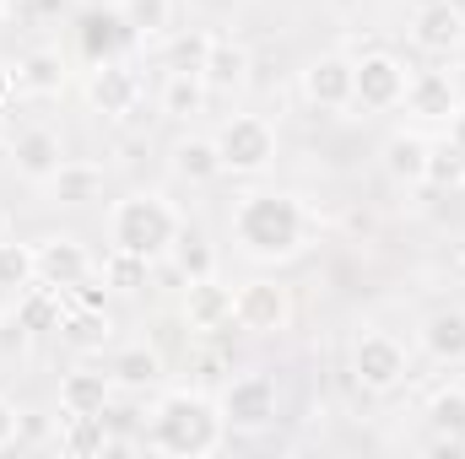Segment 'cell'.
Masks as SVG:
<instances>
[{"mask_svg":"<svg viewBox=\"0 0 465 459\" xmlns=\"http://www.w3.org/2000/svg\"><path fill=\"white\" fill-rule=\"evenodd\" d=\"M232 243H238V254H249L260 265L292 259L309 243V211H303V200L287 195V190H249L232 206Z\"/></svg>","mask_w":465,"mask_h":459,"instance_id":"6da1fadb","label":"cell"},{"mask_svg":"<svg viewBox=\"0 0 465 459\" xmlns=\"http://www.w3.org/2000/svg\"><path fill=\"white\" fill-rule=\"evenodd\" d=\"M223 433H228L223 405H212V400L195 395V389H168V395L152 405V416H146V444L168 459L217 454V449H223Z\"/></svg>","mask_w":465,"mask_h":459,"instance_id":"7a4b0ae2","label":"cell"},{"mask_svg":"<svg viewBox=\"0 0 465 459\" xmlns=\"http://www.w3.org/2000/svg\"><path fill=\"white\" fill-rule=\"evenodd\" d=\"M179 232H184V217L173 211V200L163 190H135V195L114 200V211H109V243L119 254L163 259V254H173Z\"/></svg>","mask_w":465,"mask_h":459,"instance_id":"3957f363","label":"cell"},{"mask_svg":"<svg viewBox=\"0 0 465 459\" xmlns=\"http://www.w3.org/2000/svg\"><path fill=\"white\" fill-rule=\"evenodd\" d=\"M406 373H411V356H406V346L395 341L390 330H362L351 341V378H357V389L390 395V389L406 384Z\"/></svg>","mask_w":465,"mask_h":459,"instance_id":"277c9868","label":"cell"},{"mask_svg":"<svg viewBox=\"0 0 465 459\" xmlns=\"http://www.w3.org/2000/svg\"><path fill=\"white\" fill-rule=\"evenodd\" d=\"M212 141L223 151V173H238V179H254L276 162V130L260 114H232Z\"/></svg>","mask_w":465,"mask_h":459,"instance_id":"5b68a950","label":"cell"},{"mask_svg":"<svg viewBox=\"0 0 465 459\" xmlns=\"http://www.w3.org/2000/svg\"><path fill=\"white\" fill-rule=\"evenodd\" d=\"M217 405H223V422H228L232 433H265L276 422L282 395H276V378L271 373H238L228 389H223Z\"/></svg>","mask_w":465,"mask_h":459,"instance_id":"8992f818","label":"cell"},{"mask_svg":"<svg viewBox=\"0 0 465 459\" xmlns=\"http://www.w3.org/2000/svg\"><path fill=\"white\" fill-rule=\"evenodd\" d=\"M232 325L249 336H276L292 325V292L282 281H243L232 292Z\"/></svg>","mask_w":465,"mask_h":459,"instance_id":"52a82bcc","label":"cell"},{"mask_svg":"<svg viewBox=\"0 0 465 459\" xmlns=\"http://www.w3.org/2000/svg\"><path fill=\"white\" fill-rule=\"evenodd\" d=\"M351 71H357V103L362 109H373V114H384V109H401L406 103V60L401 54H390V49H373V54H362V60H351Z\"/></svg>","mask_w":465,"mask_h":459,"instance_id":"ba28073f","label":"cell"},{"mask_svg":"<svg viewBox=\"0 0 465 459\" xmlns=\"http://www.w3.org/2000/svg\"><path fill=\"white\" fill-rule=\"evenodd\" d=\"M87 103L104 119H130L141 109V76L119 60H98L93 76H87Z\"/></svg>","mask_w":465,"mask_h":459,"instance_id":"9c48e42d","label":"cell"},{"mask_svg":"<svg viewBox=\"0 0 465 459\" xmlns=\"http://www.w3.org/2000/svg\"><path fill=\"white\" fill-rule=\"evenodd\" d=\"M303 98L314 109H351L357 103V71L347 54H320L303 71Z\"/></svg>","mask_w":465,"mask_h":459,"instance_id":"30bf717a","label":"cell"},{"mask_svg":"<svg viewBox=\"0 0 465 459\" xmlns=\"http://www.w3.org/2000/svg\"><path fill=\"white\" fill-rule=\"evenodd\" d=\"M411 44L422 54H455L465 44V11L455 0H428L411 16Z\"/></svg>","mask_w":465,"mask_h":459,"instance_id":"8fae6325","label":"cell"},{"mask_svg":"<svg viewBox=\"0 0 465 459\" xmlns=\"http://www.w3.org/2000/svg\"><path fill=\"white\" fill-rule=\"evenodd\" d=\"M11 162H16V173H22L27 184H49V179L60 173V162H65V146H60L54 130L33 124V130H16V135H11Z\"/></svg>","mask_w":465,"mask_h":459,"instance_id":"7c38bea8","label":"cell"},{"mask_svg":"<svg viewBox=\"0 0 465 459\" xmlns=\"http://www.w3.org/2000/svg\"><path fill=\"white\" fill-rule=\"evenodd\" d=\"M33 249H38V281H44V287L76 292V287L93 276V254H87L76 238H44V243H33Z\"/></svg>","mask_w":465,"mask_h":459,"instance_id":"4fadbf2b","label":"cell"},{"mask_svg":"<svg viewBox=\"0 0 465 459\" xmlns=\"http://www.w3.org/2000/svg\"><path fill=\"white\" fill-rule=\"evenodd\" d=\"M114 373H98V367H76L60 378V411L65 416H104L109 400H114Z\"/></svg>","mask_w":465,"mask_h":459,"instance_id":"5bb4252c","label":"cell"},{"mask_svg":"<svg viewBox=\"0 0 465 459\" xmlns=\"http://www.w3.org/2000/svg\"><path fill=\"white\" fill-rule=\"evenodd\" d=\"M201 82H206V93H217V98L238 93V87L249 82V49L232 44V38H212V44H206V60H201Z\"/></svg>","mask_w":465,"mask_h":459,"instance_id":"9a60e30c","label":"cell"},{"mask_svg":"<svg viewBox=\"0 0 465 459\" xmlns=\"http://www.w3.org/2000/svg\"><path fill=\"white\" fill-rule=\"evenodd\" d=\"M428 151H433V141L422 130H395L379 157H384V173L395 184H428Z\"/></svg>","mask_w":465,"mask_h":459,"instance_id":"2e32d148","label":"cell"},{"mask_svg":"<svg viewBox=\"0 0 465 459\" xmlns=\"http://www.w3.org/2000/svg\"><path fill=\"white\" fill-rule=\"evenodd\" d=\"M184 325L190 330H223V325H232V292L217 276L190 281V292H184Z\"/></svg>","mask_w":465,"mask_h":459,"instance_id":"e0dca14e","label":"cell"},{"mask_svg":"<svg viewBox=\"0 0 465 459\" xmlns=\"http://www.w3.org/2000/svg\"><path fill=\"white\" fill-rule=\"evenodd\" d=\"M11 87L27 93V98H54V93L65 87V60H60V49H27V54L16 60Z\"/></svg>","mask_w":465,"mask_h":459,"instance_id":"ac0fdd59","label":"cell"},{"mask_svg":"<svg viewBox=\"0 0 465 459\" xmlns=\"http://www.w3.org/2000/svg\"><path fill=\"white\" fill-rule=\"evenodd\" d=\"M455 87H450V76L444 71H417L411 82H406V114H417V119H444L450 124V114H455Z\"/></svg>","mask_w":465,"mask_h":459,"instance_id":"d6986e66","label":"cell"},{"mask_svg":"<svg viewBox=\"0 0 465 459\" xmlns=\"http://www.w3.org/2000/svg\"><path fill=\"white\" fill-rule=\"evenodd\" d=\"M422 351L433 362H465V308H433L422 319Z\"/></svg>","mask_w":465,"mask_h":459,"instance_id":"ffe728a7","label":"cell"},{"mask_svg":"<svg viewBox=\"0 0 465 459\" xmlns=\"http://www.w3.org/2000/svg\"><path fill=\"white\" fill-rule=\"evenodd\" d=\"M173 173H179L184 184H212V179H223V151H217V141H212V135H184V141L173 146Z\"/></svg>","mask_w":465,"mask_h":459,"instance_id":"44dd1931","label":"cell"},{"mask_svg":"<svg viewBox=\"0 0 465 459\" xmlns=\"http://www.w3.org/2000/svg\"><path fill=\"white\" fill-rule=\"evenodd\" d=\"M119 22L135 44H157L173 27V0H119Z\"/></svg>","mask_w":465,"mask_h":459,"instance_id":"7402d4cb","label":"cell"},{"mask_svg":"<svg viewBox=\"0 0 465 459\" xmlns=\"http://www.w3.org/2000/svg\"><path fill=\"white\" fill-rule=\"evenodd\" d=\"M60 341L71 346V351H104V346L114 341V319L104 314V308H71L65 319H60Z\"/></svg>","mask_w":465,"mask_h":459,"instance_id":"603a6c76","label":"cell"},{"mask_svg":"<svg viewBox=\"0 0 465 459\" xmlns=\"http://www.w3.org/2000/svg\"><path fill=\"white\" fill-rule=\"evenodd\" d=\"M206 82H201V71H168V82H163V114L168 119H195L206 109Z\"/></svg>","mask_w":465,"mask_h":459,"instance_id":"cb8c5ba5","label":"cell"},{"mask_svg":"<svg viewBox=\"0 0 465 459\" xmlns=\"http://www.w3.org/2000/svg\"><path fill=\"white\" fill-rule=\"evenodd\" d=\"M49 190H54V200H65V206H87V200H98V190H104V168L98 162H60V173L49 179Z\"/></svg>","mask_w":465,"mask_h":459,"instance_id":"d4e9b609","label":"cell"},{"mask_svg":"<svg viewBox=\"0 0 465 459\" xmlns=\"http://www.w3.org/2000/svg\"><path fill=\"white\" fill-rule=\"evenodd\" d=\"M109 373H114L119 389H152L163 378V356L152 346H124L114 362H109Z\"/></svg>","mask_w":465,"mask_h":459,"instance_id":"484cf974","label":"cell"},{"mask_svg":"<svg viewBox=\"0 0 465 459\" xmlns=\"http://www.w3.org/2000/svg\"><path fill=\"white\" fill-rule=\"evenodd\" d=\"M60 298H65V292H60V287H44V281L27 287V292H16V319L27 325V336H33V330H60V319H65V314H60Z\"/></svg>","mask_w":465,"mask_h":459,"instance_id":"4316f807","label":"cell"},{"mask_svg":"<svg viewBox=\"0 0 465 459\" xmlns=\"http://www.w3.org/2000/svg\"><path fill=\"white\" fill-rule=\"evenodd\" d=\"M60 449L71 459H93V454H109V422L104 416H65V433H60Z\"/></svg>","mask_w":465,"mask_h":459,"instance_id":"83f0119b","label":"cell"},{"mask_svg":"<svg viewBox=\"0 0 465 459\" xmlns=\"http://www.w3.org/2000/svg\"><path fill=\"white\" fill-rule=\"evenodd\" d=\"M428 427H433L439 438L460 444L465 438V384H450V389H439V395L428 400Z\"/></svg>","mask_w":465,"mask_h":459,"instance_id":"f1b7e54d","label":"cell"},{"mask_svg":"<svg viewBox=\"0 0 465 459\" xmlns=\"http://www.w3.org/2000/svg\"><path fill=\"white\" fill-rule=\"evenodd\" d=\"M38 281V249L33 243H0V292H27Z\"/></svg>","mask_w":465,"mask_h":459,"instance_id":"f546056e","label":"cell"},{"mask_svg":"<svg viewBox=\"0 0 465 459\" xmlns=\"http://www.w3.org/2000/svg\"><path fill=\"white\" fill-rule=\"evenodd\" d=\"M173 265H179L184 281H206V276H217V254H212V243H206L201 232H179V238H173Z\"/></svg>","mask_w":465,"mask_h":459,"instance_id":"4dcf8cb0","label":"cell"},{"mask_svg":"<svg viewBox=\"0 0 465 459\" xmlns=\"http://www.w3.org/2000/svg\"><path fill=\"white\" fill-rule=\"evenodd\" d=\"M146 265L152 259H141V254H109V265H104V281L114 287V292H135V287H146Z\"/></svg>","mask_w":465,"mask_h":459,"instance_id":"1f68e13d","label":"cell"},{"mask_svg":"<svg viewBox=\"0 0 465 459\" xmlns=\"http://www.w3.org/2000/svg\"><path fill=\"white\" fill-rule=\"evenodd\" d=\"M428 184H439V190L465 184V162H460V151H455L450 141H439V146L428 151Z\"/></svg>","mask_w":465,"mask_h":459,"instance_id":"d6a6232c","label":"cell"},{"mask_svg":"<svg viewBox=\"0 0 465 459\" xmlns=\"http://www.w3.org/2000/svg\"><path fill=\"white\" fill-rule=\"evenodd\" d=\"M16 433H22V411H16V400H5V395H0V449H11V444H16Z\"/></svg>","mask_w":465,"mask_h":459,"instance_id":"836d02e7","label":"cell"},{"mask_svg":"<svg viewBox=\"0 0 465 459\" xmlns=\"http://www.w3.org/2000/svg\"><path fill=\"white\" fill-rule=\"evenodd\" d=\"M450 146L460 151V162H465V103H455V114H450Z\"/></svg>","mask_w":465,"mask_h":459,"instance_id":"e575fe53","label":"cell"},{"mask_svg":"<svg viewBox=\"0 0 465 459\" xmlns=\"http://www.w3.org/2000/svg\"><path fill=\"white\" fill-rule=\"evenodd\" d=\"M93 11H119V0H87Z\"/></svg>","mask_w":465,"mask_h":459,"instance_id":"d590c367","label":"cell"},{"mask_svg":"<svg viewBox=\"0 0 465 459\" xmlns=\"http://www.w3.org/2000/svg\"><path fill=\"white\" fill-rule=\"evenodd\" d=\"M5 93H11V76H5V71H0V103H5Z\"/></svg>","mask_w":465,"mask_h":459,"instance_id":"8d00e7d4","label":"cell"},{"mask_svg":"<svg viewBox=\"0 0 465 459\" xmlns=\"http://www.w3.org/2000/svg\"><path fill=\"white\" fill-rule=\"evenodd\" d=\"M0 146H11V130H5V114H0Z\"/></svg>","mask_w":465,"mask_h":459,"instance_id":"74e56055","label":"cell"},{"mask_svg":"<svg viewBox=\"0 0 465 459\" xmlns=\"http://www.w3.org/2000/svg\"><path fill=\"white\" fill-rule=\"evenodd\" d=\"M5 11H11V0H0V16H5Z\"/></svg>","mask_w":465,"mask_h":459,"instance_id":"f35d334b","label":"cell"},{"mask_svg":"<svg viewBox=\"0 0 465 459\" xmlns=\"http://www.w3.org/2000/svg\"><path fill=\"white\" fill-rule=\"evenodd\" d=\"M460 454H465V438H460Z\"/></svg>","mask_w":465,"mask_h":459,"instance_id":"ab89813d","label":"cell"}]
</instances>
